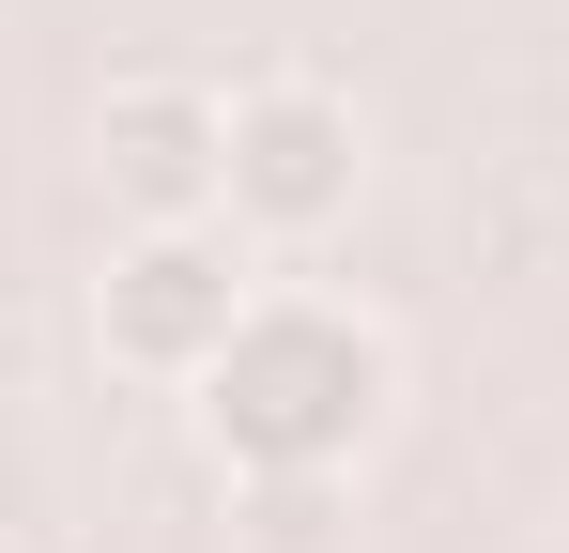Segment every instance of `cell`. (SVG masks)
I'll list each match as a JSON object with an SVG mask.
<instances>
[{
    "instance_id": "cell-1",
    "label": "cell",
    "mask_w": 569,
    "mask_h": 553,
    "mask_svg": "<svg viewBox=\"0 0 569 553\" xmlns=\"http://www.w3.org/2000/svg\"><path fill=\"white\" fill-rule=\"evenodd\" d=\"M370 415H385V339L339 308H247L231 354L200 369V431L247 476H323V461H355Z\"/></svg>"
},
{
    "instance_id": "cell-2",
    "label": "cell",
    "mask_w": 569,
    "mask_h": 553,
    "mask_svg": "<svg viewBox=\"0 0 569 553\" xmlns=\"http://www.w3.org/2000/svg\"><path fill=\"white\" fill-rule=\"evenodd\" d=\"M231 323H247V276L216 231H139L123 262H108V354L123 369H216L231 354Z\"/></svg>"
},
{
    "instance_id": "cell-3",
    "label": "cell",
    "mask_w": 569,
    "mask_h": 553,
    "mask_svg": "<svg viewBox=\"0 0 569 553\" xmlns=\"http://www.w3.org/2000/svg\"><path fill=\"white\" fill-rule=\"evenodd\" d=\"M355 200V108L339 92H247L231 108V215H262V231H323Z\"/></svg>"
},
{
    "instance_id": "cell-4",
    "label": "cell",
    "mask_w": 569,
    "mask_h": 553,
    "mask_svg": "<svg viewBox=\"0 0 569 553\" xmlns=\"http://www.w3.org/2000/svg\"><path fill=\"white\" fill-rule=\"evenodd\" d=\"M108 184L139 200V231H200V200H231V108L186 78L108 92Z\"/></svg>"
}]
</instances>
